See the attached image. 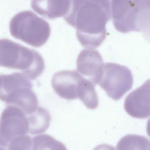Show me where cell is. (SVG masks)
<instances>
[{
  "label": "cell",
  "mask_w": 150,
  "mask_h": 150,
  "mask_svg": "<svg viewBox=\"0 0 150 150\" xmlns=\"http://www.w3.org/2000/svg\"><path fill=\"white\" fill-rule=\"evenodd\" d=\"M150 143L146 138L137 135H126L117 145V150H150Z\"/></svg>",
  "instance_id": "cell-14"
},
{
  "label": "cell",
  "mask_w": 150,
  "mask_h": 150,
  "mask_svg": "<svg viewBox=\"0 0 150 150\" xmlns=\"http://www.w3.org/2000/svg\"><path fill=\"white\" fill-rule=\"evenodd\" d=\"M32 146L34 150L52 149V150H66V147L61 142L57 141L51 136L48 135H41L36 136L32 139Z\"/></svg>",
  "instance_id": "cell-15"
},
{
  "label": "cell",
  "mask_w": 150,
  "mask_h": 150,
  "mask_svg": "<svg viewBox=\"0 0 150 150\" xmlns=\"http://www.w3.org/2000/svg\"><path fill=\"white\" fill-rule=\"evenodd\" d=\"M150 80L130 93L125 98L124 108L128 115L135 118L150 116Z\"/></svg>",
  "instance_id": "cell-8"
},
{
  "label": "cell",
  "mask_w": 150,
  "mask_h": 150,
  "mask_svg": "<svg viewBox=\"0 0 150 150\" xmlns=\"http://www.w3.org/2000/svg\"><path fill=\"white\" fill-rule=\"evenodd\" d=\"M132 74L129 68L115 63L103 64L94 81L106 92L109 97L118 100L132 87Z\"/></svg>",
  "instance_id": "cell-6"
},
{
  "label": "cell",
  "mask_w": 150,
  "mask_h": 150,
  "mask_svg": "<svg viewBox=\"0 0 150 150\" xmlns=\"http://www.w3.org/2000/svg\"><path fill=\"white\" fill-rule=\"evenodd\" d=\"M150 0H111L116 29L123 33L145 32L150 26Z\"/></svg>",
  "instance_id": "cell-3"
},
{
  "label": "cell",
  "mask_w": 150,
  "mask_h": 150,
  "mask_svg": "<svg viewBox=\"0 0 150 150\" xmlns=\"http://www.w3.org/2000/svg\"><path fill=\"white\" fill-rule=\"evenodd\" d=\"M64 19L76 29L78 40L83 47H99L107 36L106 26L112 18L110 0H70Z\"/></svg>",
  "instance_id": "cell-1"
},
{
  "label": "cell",
  "mask_w": 150,
  "mask_h": 150,
  "mask_svg": "<svg viewBox=\"0 0 150 150\" xmlns=\"http://www.w3.org/2000/svg\"><path fill=\"white\" fill-rule=\"evenodd\" d=\"M26 114L29 125V133L31 135L44 132L50 127L51 117L45 109L38 107L32 113Z\"/></svg>",
  "instance_id": "cell-13"
},
{
  "label": "cell",
  "mask_w": 150,
  "mask_h": 150,
  "mask_svg": "<svg viewBox=\"0 0 150 150\" xmlns=\"http://www.w3.org/2000/svg\"><path fill=\"white\" fill-rule=\"evenodd\" d=\"M77 96L88 108L95 109L99 106V99L95 90V85L84 77L80 80L77 88Z\"/></svg>",
  "instance_id": "cell-12"
},
{
  "label": "cell",
  "mask_w": 150,
  "mask_h": 150,
  "mask_svg": "<svg viewBox=\"0 0 150 150\" xmlns=\"http://www.w3.org/2000/svg\"><path fill=\"white\" fill-rule=\"evenodd\" d=\"M28 133L27 114L16 106L8 105L0 118V149H8L12 142Z\"/></svg>",
  "instance_id": "cell-7"
},
{
  "label": "cell",
  "mask_w": 150,
  "mask_h": 150,
  "mask_svg": "<svg viewBox=\"0 0 150 150\" xmlns=\"http://www.w3.org/2000/svg\"><path fill=\"white\" fill-rule=\"evenodd\" d=\"M82 76L75 71H62L54 74L52 85L54 91L67 100L78 99L77 88Z\"/></svg>",
  "instance_id": "cell-9"
},
{
  "label": "cell",
  "mask_w": 150,
  "mask_h": 150,
  "mask_svg": "<svg viewBox=\"0 0 150 150\" xmlns=\"http://www.w3.org/2000/svg\"><path fill=\"white\" fill-rule=\"evenodd\" d=\"M31 7L46 19L53 20L64 16L68 12L70 0H31Z\"/></svg>",
  "instance_id": "cell-11"
},
{
  "label": "cell",
  "mask_w": 150,
  "mask_h": 150,
  "mask_svg": "<svg viewBox=\"0 0 150 150\" xmlns=\"http://www.w3.org/2000/svg\"><path fill=\"white\" fill-rule=\"evenodd\" d=\"M0 100L18 107L26 114L32 113L38 107V99L31 82L20 73L0 74Z\"/></svg>",
  "instance_id": "cell-4"
},
{
  "label": "cell",
  "mask_w": 150,
  "mask_h": 150,
  "mask_svg": "<svg viewBox=\"0 0 150 150\" xmlns=\"http://www.w3.org/2000/svg\"><path fill=\"white\" fill-rule=\"evenodd\" d=\"M78 71L89 78L93 83L103 65V59L100 52L93 48L82 50L77 59Z\"/></svg>",
  "instance_id": "cell-10"
},
{
  "label": "cell",
  "mask_w": 150,
  "mask_h": 150,
  "mask_svg": "<svg viewBox=\"0 0 150 150\" xmlns=\"http://www.w3.org/2000/svg\"><path fill=\"white\" fill-rule=\"evenodd\" d=\"M9 29L13 37L36 48L43 45L51 34L49 23L30 11L15 16L10 21Z\"/></svg>",
  "instance_id": "cell-5"
},
{
  "label": "cell",
  "mask_w": 150,
  "mask_h": 150,
  "mask_svg": "<svg viewBox=\"0 0 150 150\" xmlns=\"http://www.w3.org/2000/svg\"><path fill=\"white\" fill-rule=\"evenodd\" d=\"M0 67L20 70L30 80L35 79L45 68L36 51L7 39H0Z\"/></svg>",
  "instance_id": "cell-2"
}]
</instances>
